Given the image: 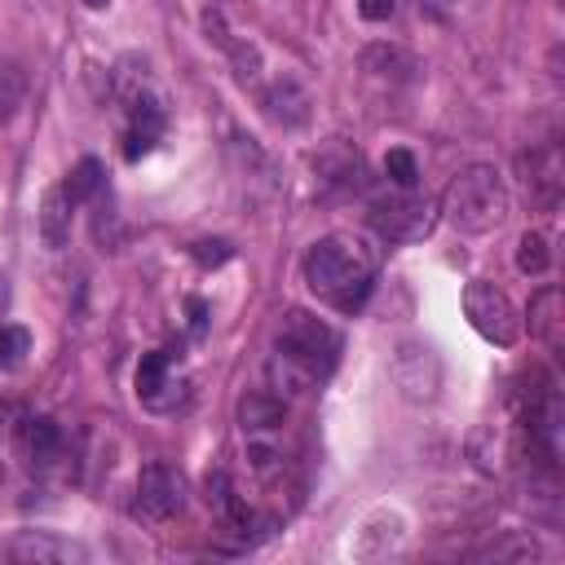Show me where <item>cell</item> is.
Returning <instances> with one entry per match:
<instances>
[{
  "mask_svg": "<svg viewBox=\"0 0 565 565\" xmlns=\"http://www.w3.org/2000/svg\"><path fill=\"white\" fill-rule=\"evenodd\" d=\"M335 353H340L335 327H327V322H322L318 313H309V309H287L282 322H278V331H274L269 362H265L269 393H278V397L309 393L318 380L331 375Z\"/></svg>",
  "mask_w": 565,
  "mask_h": 565,
  "instance_id": "cell-1",
  "label": "cell"
},
{
  "mask_svg": "<svg viewBox=\"0 0 565 565\" xmlns=\"http://www.w3.org/2000/svg\"><path fill=\"white\" fill-rule=\"evenodd\" d=\"M375 269H380L375 247L358 234H344V230L322 234L300 260V274L309 282V291L322 305H331L335 313H358L366 305V296L375 287Z\"/></svg>",
  "mask_w": 565,
  "mask_h": 565,
  "instance_id": "cell-2",
  "label": "cell"
},
{
  "mask_svg": "<svg viewBox=\"0 0 565 565\" xmlns=\"http://www.w3.org/2000/svg\"><path fill=\"white\" fill-rule=\"evenodd\" d=\"M508 212L512 194L494 163H468L441 190V221L459 234H490L508 221Z\"/></svg>",
  "mask_w": 565,
  "mask_h": 565,
  "instance_id": "cell-3",
  "label": "cell"
},
{
  "mask_svg": "<svg viewBox=\"0 0 565 565\" xmlns=\"http://www.w3.org/2000/svg\"><path fill=\"white\" fill-rule=\"evenodd\" d=\"M119 97H124V110H128V128H124V159H141L154 150V141L163 137L168 128V110H163V97L150 88L146 71L132 75V79H119Z\"/></svg>",
  "mask_w": 565,
  "mask_h": 565,
  "instance_id": "cell-4",
  "label": "cell"
},
{
  "mask_svg": "<svg viewBox=\"0 0 565 565\" xmlns=\"http://www.w3.org/2000/svg\"><path fill=\"white\" fill-rule=\"evenodd\" d=\"M366 221L380 230V238L388 243H411V238H424L428 225H433V203L419 194V190H388V194H375L366 203Z\"/></svg>",
  "mask_w": 565,
  "mask_h": 565,
  "instance_id": "cell-5",
  "label": "cell"
},
{
  "mask_svg": "<svg viewBox=\"0 0 565 565\" xmlns=\"http://www.w3.org/2000/svg\"><path fill=\"white\" fill-rule=\"evenodd\" d=\"M463 313H468L472 331H477L481 340L499 344V349H512L516 335H521V318H516L508 291L494 287V282H486V278H472V282L463 287Z\"/></svg>",
  "mask_w": 565,
  "mask_h": 565,
  "instance_id": "cell-6",
  "label": "cell"
},
{
  "mask_svg": "<svg viewBox=\"0 0 565 565\" xmlns=\"http://www.w3.org/2000/svg\"><path fill=\"white\" fill-rule=\"evenodd\" d=\"M137 402L154 415H172L190 402L185 375H177V353L172 349H150L137 362Z\"/></svg>",
  "mask_w": 565,
  "mask_h": 565,
  "instance_id": "cell-7",
  "label": "cell"
},
{
  "mask_svg": "<svg viewBox=\"0 0 565 565\" xmlns=\"http://www.w3.org/2000/svg\"><path fill=\"white\" fill-rule=\"evenodd\" d=\"M185 508V477L181 468H172L168 459H150L137 472V490H132V516L141 521H172Z\"/></svg>",
  "mask_w": 565,
  "mask_h": 565,
  "instance_id": "cell-8",
  "label": "cell"
},
{
  "mask_svg": "<svg viewBox=\"0 0 565 565\" xmlns=\"http://www.w3.org/2000/svg\"><path fill=\"white\" fill-rule=\"evenodd\" d=\"M516 163H521V181H525L534 207L552 212L561 203V150L556 146H539V150H525Z\"/></svg>",
  "mask_w": 565,
  "mask_h": 565,
  "instance_id": "cell-9",
  "label": "cell"
},
{
  "mask_svg": "<svg viewBox=\"0 0 565 565\" xmlns=\"http://www.w3.org/2000/svg\"><path fill=\"white\" fill-rule=\"evenodd\" d=\"M75 199H71V190L57 181V185H49L44 190V199H40V238H44V247L49 252H62L66 243H71V221H75Z\"/></svg>",
  "mask_w": 565,
  "mask_h": 565,
  "instance_id": "cell-10",
  "label": "cell"
},
{
  "mask_svg": "<svg viewBox=\"0 0 565 565\" xmlns=\"http://www.w3.org/2000/svg\"><path fill=\"white\" fill-rule=\"evenodd\" d=\"M18 450H22V459L31 463V468H53L57 463V455H62V428L49 419V415H26L22 424H18Z\"/></svg>",
  "mask_w": 565,
  "mask_h": 565,
  "instance_id": "cell-11",
  "label": "cell"
},
{
  "mask_svg": "<svg viewBox=\"0 0 565 565\" xmlns=\"http://www.w3.org/2000/svg\"><path fill=\"white\" fill-rule=\"evenodd\" d=\"M393 380L415 402L419 397H433V388H437V358H433V349L428 344H406L397 353V362H393Z\"/></svg>",
  "mask_w": 565,
  "mask_h": 565,
  "instance_id": "cell-12",
  "label": "cell"
},
{
  "mask_svg": "<svg viewBox=\"0 0 565 565\" xmlns=\"http://www.w3.org/2000/svg\"><path fill=\"white\" fill-rule=\"evenodd\" d=\"M4 556H13V561H88V547L84 543H71V539H53V534H40V530H22L9 547H4Z\"/></svg>",
  "mask_w": 565,
  "mask_h": 565,
  "instance_id": "cell-13",
  "label": "cell"
},
{
  "mask_svg": "<svg viewBox=\"0 0 565 565\" xmlns=\"http://www.w3.org/2000/svg\"><path fill=\"white\" fill-rule=\"evenodd\" d=\"M265 115H269L274 124H282V128H300V124L309 119V93H305L291 75H282V79H274L269 93H265Z\"/></svg>",
  "mask_w": 565,
  "mask_h": 565,
  "instance_id": "cell-14",
  "label": "cell"
},
{
  "mask_svg": "<svg viewBox=\"0 0 565 565\" xmlns=\"http://www.w3.org/2000/svg\"><path fill=\"white\" fill-rule=\"evenodd\" d=\"M287 419V397H278V393H247L243 402H238V428L247 433V437H260V433H269V428H278Z\"/></svg>",
  "mask_w": 565,
  "mask_h": 565,
  "instance_id": "cell-15",
  "label": "cell"
},
{
  "mask_svg": "<svg viewBox=\"0 0 565 565\" xmlns=\"http://www.w3.org/2000/svg\"><path fill=\"white\" fill-rule=\"evenodd\" d=\"M530 335L543 340L552 353L561 349V287H539L530 300Z\"/></svg>",
  "mask_w": 565,
  "mask_h": 565,
  "instance_id": "cell-16",
  "label": "cell"
},
{
  "mask_svg": "<svg viewBox=\"0 0 565 565\" xmlns=\"http://www.w3.org/2000/svg\"><path fill=\"white\" fill-rule=\"evenodd\" d=\"M362 71L384 75V79H415L424 66H419V57H411L402 44H371V49L362 53Z\"/></svg>",
  "mask_w": 565,
  "mask_h": 565,
  "instance_id": "cell-17",
  "label": "cell"
},
{
  "mask_svg": "<svg viewBox=\"0 0 565 565\" xmlns=\"http://www.w3.org/2000/svg\"><path fill=\"white\" fill-rule=\"evenodd\" d=\"M66 190H71V199L75 203H93L102 190H106V168H102V159H79L71 172H66V181H62Z\"/></svg>",
  "mask_w": 565,
  "mask_h": 565,
  "instance_id": "cell-18",
  "label": "cell"
},
{
  "mask_svg": "<svg viewBox=\"0 0 565 565\" xmlns=\"http://www.w3.org/2000/svg\"><path fill=\"white\" fill-rule=\"evenodd\" d=\"M547 265H552V252H547V238L539 234V230H530V234H521V243H516V269L521 274H547Z\"/></svg>",
  "mask_w": 565,
  "mask_h": 565,
  "instance_id": "cell-19",
  "label": "cell"
},
{
  "mask_svg": "<svg viewBox=\"0 0 565 565\" xmlns=\"http://www.w3.org/2000/svg\"><path fill=\"white\" fill-rule=\"evenodd\" d=\"M22 97H26V75H22V66L4 62V66H0V124H9V119L18 115Z\"/></svg>",
  "mask_w": 565,
  "mask_h": 565,
  "instance_id": "cell-20",
  "label": "cell"
},
{
  "mask_svg": "<svg viewBox=\"0 0 565 565\" xmlns=\"http://www.w3.org/2000/svg\"><path fill=\"white\" fill-rule=\"evenodd\" d=\"M384 172H388V181H393L397 190H415V185H419V163H415V154L402 150V146L384 154Z\"/></svg>",
  "mask_w": 565,
  "mask_h": 565,
  "instance_id": "cell-21",
  "label": "cell"
},
{
  "mask_svg": "<svg viewBox=\"0 0 565 565\" xmlns=\"http://www.w3.org/2000/svg\"><path fill=\"white\" fill-rule=\"evenodd\" d=\"M31 353V331L26 327H0V366H18Z\"/></svg>",
  "mask_w": 565,
  "mask_h": 565,
  "instance_id": "cell-22",
  "label": "cell"
},
{
  "mask_svg": "<svg viewBox=\"0 0 565 565\" xmlns=\"http://www.w3.org/2000/svg\"><path fill=\"white\" fill-rule=\"evenodd\" d=\"M190 256H194V260L207 269V265H225V260L234 256V247H230L225 238H199V243L190 247Z\"/></svg>",
  "mask_w": 565,
  "mask_h": 565,
  "instance_id": "cell-23",
  "label": "cell"
},
{
  "mask_svg": "<svg viewBox=\"0 0 565 565\" xmlns=\"http://www.w3.org/2000/svg\"><path fill=\"white\" fill-rule=\"evenodd\" d=\"M490 556L494 561H525V556H539V543L534 539H512V543H503V547H490Z\"/></svg>",
  "mask_w": 565,
  "mask_h": 565,
  "instance_id": "cell-24",
  "label": "cell"
},
{
  "mask_svg": "<svg viewBox=\"0 0 565 565\" xmlns=\"http://www.w3.org/2000/svg\"><path fill=\"white\" fill-rule=\"evenodd\" d=\"M358 13L366 22H388L397 13V0H358Z\"/></svg>",
  "mask_w": 565,
  "mask_h": 565,
  "instance_id": "cell-25",
  "label": "cell"
},
{
  "mask_svg": "<svg viewBox=\"0 0 565 565\" xmlns=\"http://www.w3.org/2000/svg\"><path fill=\"white\" fill-rule=\"evenodd\" d=\"M88 9H110V0H84Z\"/></svg>",
  "mask_w": 565,
  "mask_h": 565,
  "instance_id": "cell-26",
  "label": "cell"
},
{
  "mask_svg": "<svg viewBox=\"0 0 565 565\" xmlns=\"http://www.w3.org/2000/svg\"><path fill=\"white\" fill-rule=\"evenodd\" d=\"M0 424H4V402H0Z\"/></svg>",
  "mask_w": 565,
  "mask_h": 565,
  "instance_id": "cell-27",
  "label": "cell"
},
{
  "mask_svg": "<svg viewBox=\"0 0 565 565\" xmlns=\"http://www.w3.org/2000/svg\"><path fill=\"white\" fill-rule=\"evenodd\" d=\"M0 481H4V463H0Z\"/></svg>",
  "mask_w": 565,
  "mask_h": 565,
  "instance_id": "cell-28",
  "label": "cell"
}]
</instances>
